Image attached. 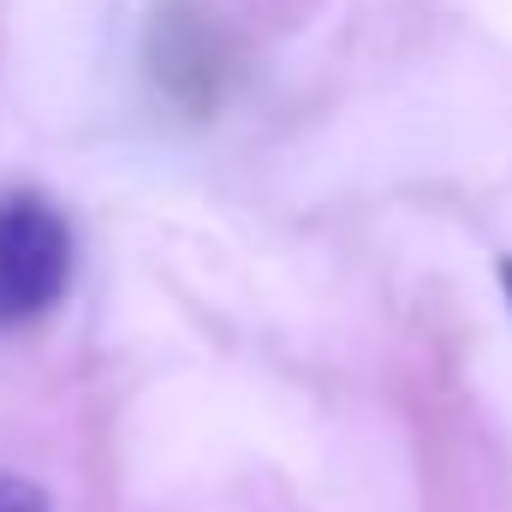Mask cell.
Here are the masks:
<instances>
[{
  "label": "cell",
  "instance_id": "1",
  "mask_svg": "<svg viewBox=\"0 0 512 512\" xmlns=\"http://www.w3.org/2000/svg\"><path fill=\"white\" fill-rule=\"evenodd\" d=\"M72 286V227L42 191L0 197V328L42 322Z\"/></svg>",
  "mask_w": 512,
  "mask_h": 512
},
{
  "label": "cell",
  "instance_id": "2",
  "mask_svg": "<svg viewBox=\"0 0 512 512\" xmlns=\"http://www.w3.org/2000/svg\"><path fill=\"white\" fill-rule=\"evenodd\" d=\"M0 512H54V501L30 477H0Z\"/></svg>",
  "mask_w": 512,
  "mask_h": 512
},
{
  "label": "cell",
  "instance_id": "3",
  "mask_svg": "<svg viewBox=\"0 0 512 512\" xmlns=\"http://www.w3.org/2000/svg\"><path fill=\"white\" fill-rule=\"evenodd\" d=\"M501 286H507V304H512V262H501Z\"/></svg>",
  "mask_w": 512,
  "mask_h": 512
}]
</instances>
